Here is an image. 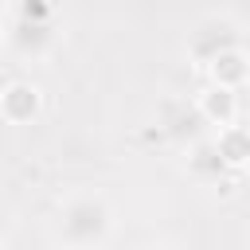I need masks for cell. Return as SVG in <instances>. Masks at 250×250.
<instances>
[{"label": "cell", "mask_w": 250, "mask_h": 250, "mask_svg": "<svg viewBox=\"0 0 250 250\" xmlns=\"http://www.w3.org/2000/svg\"><path fill=\"white\" fill-rule=\"evenodd\" d=\"M113 234V207L102 191H74L55 211V242L62 250H102Z\"/></svg>", "instance_id": "6da1fadb"}, {"label": "cell", "mask_w": 250, "mask_h": 250, "mask_svg": "<svg viewBox=\"0 0 250 250\" xmlns=\"http://www.w3.org/2000/svg\"><path fill=\"white\" fill-rule=\"evenodd\" d=\"M4 47L16 59L39 62L59 47V12L43 0H23L8 8V27H4Z\"/></svg>", "instance_id": "7a4b0ae2"}, {"label": "cell", "mask_w": 250, "mask_h": 250, "mask_svg": "<svg viewBox=\"0 0 250 250\" xmlns=\"http://www.w3.org/2000/svg\"><path fill=\"white\" fill-rule=\"evenodd\" d=\"M238 47H242V27H238L227 12H211V16H203V20L188 31V55H191L199 66H207V62H215L219 55L238 51Z\"/></svg>", "instance_id": "3957f363"}, {"label": "cell", "mask_w": 250, "mask_h": 250, "mask_svg": "<svg viewBox=\"0 0 250 250\" xmlns=\"http://www.w3.org/2000/svg\"><path fill=\"white\" fill-rule=\"evenodd\" d=\"M43 109V90L31 78H12L8 86H0V117L8 125H31Z\"/></svg>", "instance_id": "277c9868"}, {"label": "cell", "mask_w": 250, "mask_h": 250, "mask_svg": "<svg viewBox=\"0 0 250 250\" xmlns=\"http://www.w3.org/2000/svg\"><path fill=\"white\" fill-rule=\"evenodd\" d=\"M203 117H199V109H195V102H164L160 105V133L172 141V145H184V148H191V145H199L203 141Z\"/></svg>", "instance_id": "5b68a950"}, {"label": "cell", "mask_w": 250, "mask_h": 250, "mask_svg": "<svg viewBox=\"0 0 250 250\" xmlns=\"http://www.w3.org/2000/svg\"><path fill=\"white\" fill-rule=\"evenodd\" d=\"M195 109H199V117H203L215 133L238 125V94H234V90H219V86L207 82V86L195 94Z\"/></svg>", "instance_id": "8992f818"}, {"label": "cell", "mask_w": 250, "mask_h": 250, "mask_svg": "<svg viewBox=\"0 0 250 250\" xmlns=\"http://www.w3.org/2000/svg\"><path fill=\"white\" fill-rule=\"evenodd\" d=\"M203 70H207L211 86H219V90H234V94H238V90L246 86V78H250V55H246V47H238V51L219 55V59L207 62Z\"/></svg>", "instance_id": "52a82bcc"}, {"label": "cell", "mask_w": 250, "mask_h": 250, "mask_svg": "<svg viewBox=\"0 0 250 250\" xmlns=\"http://www.w3.org/2000/svg\"><path fill=\"white\" fill-rule=\"evenodd\" d=\"M188 172H191L195 180H203V184H219L230 168H227V160L219 156L215 141L207 137V141H199V145H191V148H188Z\"/></svg>", "instance_id": "ba28073f"}, {"label": "cell", "mask_w": 250, "mask_h": 250, "mask_svg": "<svg viewBox=\"0 0 250 250\" xmlns=\"http://www.w3.org/2000/svg\"><path fill=\"white\" fill-rule=\"evenodd\" d=\"M211 141H215L219 156L227 160V168H242V164H250V125H230V129H219Z\"/></svg>", "instance_id": "9c48e42d"}, {"label": "cell", "mask_w": 250, "mask_h": 250, "mask_svg": "<svg viewBox=\"0 0 250 250\" xmlns=\"http://www.w3.org/2000/svg\"><path fill=\"white\" fill-rule=\"evenodd\" d=\"M12 223H16V219H12V203H8L4 195H0V242H4L8 234H12Z\"/></svg>", "instance_id": "30bf717a"}, {"label": "cell", "mask_w": 250, "mask_h": 250, "mask_svg": "<svg viewBox=\"0 0 250 250\" xmlns=\"http://www.w3.org/2000/svg\"><path fill=\"white\" fill-rule=\"evenodd\" d=\"M4 27H8V8H0V43H4Z\"/></svg>", "instance_id": "8fae6325"}, {"label": "cell", "mask_w": 250, "mask_h": 250, "mask_svg": "<svg viewBox=\"0 0 250 250\" xmlns=\"http://www.w3.org/2000/svg\"><path fill=\"white\" fill-rule=\"evenodd\" d=\"M152 250H176V246H152Z\"/></svg>", "instance_id": "7c38bea8"}]
</instances>
